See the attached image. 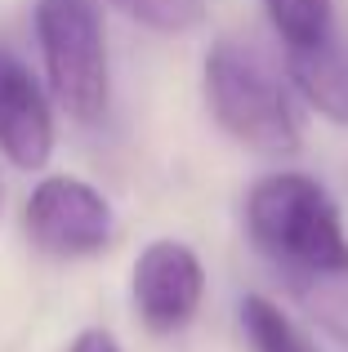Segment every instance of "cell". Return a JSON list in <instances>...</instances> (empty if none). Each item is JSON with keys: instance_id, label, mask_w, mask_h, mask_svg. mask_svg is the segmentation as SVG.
Masks as SVG:
<instances>
[{"instance_id": "obj_1", "label": "cell", "mask_w": 348, "mask_h": 352, "mask_svg": "<svg viewBox=\"0 0 348 352\" xmlns=\"http://www.w3.org/2000/svg\"><path fill=\"white\" fill-rule=\"evenodd\" d=\"M246 228L254 245L290 276H317L348 267V236L335 201L308 174H268L246 201Z\"/></svg>"}, {"instance_id": "obj_2", "label": "cell", "mask_w": 348, "mask_h": 352, "mask_svg": "<svg viewBox=\"0 0 348 352\" xmlns=\"http://www.w3.org/2000/svg\"><path fill=\"white\" fill-rule=\"evenodd\" d=\"M206 98L215 120L254 152H295L299 125L277 72L254 50L219 41L206 54Z\"/></svg>"}, {"instance_id": "obj_3", "label": "cell", "mask_w": 348, "mask_h": 352, "mask_svg": "<svg viewBox=\"0 0 348 352\" xmlns=\"http://www.w3.org/2000/svg\"><path fill=\"white\" fill-rule=\"evenodd\" d=\"M36 36L63 112L98 120L107 107V45L98 9L89 0H36Z\"/></svg>"}, {"instance_id": "obj_4", "label": "cell", "mask_w": 348, "mask_h": 352, "mask_svg": "<svg viewBox=\"0 0 348 352\" xmlns=\"http://www.w3.org/2000/svg\"><path fill=\"white\" fill-rule=\"evenodd\" d=\"M27 232L50 254H94L112 241V206L85 179L54 174V179L36 183L32 201H27Z\"/></svg>"}, {"instance_id": "obj_5", "label": "cell", "mask_w": 348, "mask_h": 352, "mask_svg": "<svg viewBox=\"0 0 348 352\" xmlns=\"http://www.w3.org/2000/svg\"><path fill=\"white\" fill-rule=\"evenodd\" d=\"M134 308L152 330H179L197 317L201 294H206V272L192 245L183 241H152L134 263Z\"/></svg>"}, {"instance_id": "obj_6", "label": "cell", "mask_w": 348, "mask_h": 352, "mask_svg": "<svg viewBox=\"0 0 348 352\" xmlns=\"http://www.w3.org/2000/svg\"><path fill=\"white\" fill-rule=\"evenodd\" d=\"M54 152V116L32 72L0 50V156L18 170H41Z\"/></svg>"}, {"instance_id": "obj_7", "label": "cell", "mask_w": 348, "mask_h": 352, "mask_svg": "<svg viewBox=\"0 0 348 352\" xmlns=\"http://www.w3.org/2000/svg\"><path fill=\"white\" fill-rule=\"evenodd\" d=\"M290 76L304 98L331 120H348V45L340 36L290 54Z\"/></svg>"}, {"instance_id": "obj_8", "label": "cell", "mask_w": 348, "mask_h": 352, "mask_svg": "<svg viewBox=\"0 0 348 352\" xmlns=\"http://www.w3.org/2000/svg\"><path fill=\"white\" fill-rule=\"evenodd\" d=\"M268 5L272 27L281 32V41L295 50H313V45L335 36V0H263Z\"/></svg>"}, {"instance_id": "obj_9", "label": "cell", "mask_w": 348, "mask_h": 352, "mask_svg": "<svg viewBox=\"0 0 348 352\" xmlns=\"http://www.w3.org/2000/svg\"><path fill=\"white\" fill-rule=\"evenodd\" d=\"M295 299L304 303V312L326 330L331 339L348 344V267L340 272H317V276H299Z\"/></svg>"}, {"instance_id": "obj_10", "label": "cell", "mask_w": 348, "mask_h": 352, "mask_svg": "<svg viewBox=\"0 0 348 352\" xmlns=\"http://www.w3.org/2000/svg\"><path fill=\"white\" fill-rule=\"evenodd\" d=\"M241 321H246V335H250L254 352H313L304 344V335L281 317V308L268 303L263 294H250L241 303Z\"/></svg>"}, {"instance_id": "obj_11", "label": "cell", "mask_w": 348, "mask_h": 352, "mask_svg": "<svg viewBox=\"0 0 348 352\" xmlns=\"http://www.w3.org/2000/svg\"><path fill=\"white\" fill-rule=\"evenodd\" d=\"M139 23L157 27V32H188L201 23V0H112Z\"/></svg>"}, {"instance_id": "obj_12", "label": "cell", "mask_w": 348, "mask_h": 352, "mask_svg": "<svg viewBox=\"0 0 348 352\" xmlns=\"http://www.w3.org/2000/svg\"><path fill=\"white\" fill-rule=\"evenodd\" d=\"M67 352H121V348H116V339L107 330H85V335H76V344Z\"/></svg>"}]
</instances>
